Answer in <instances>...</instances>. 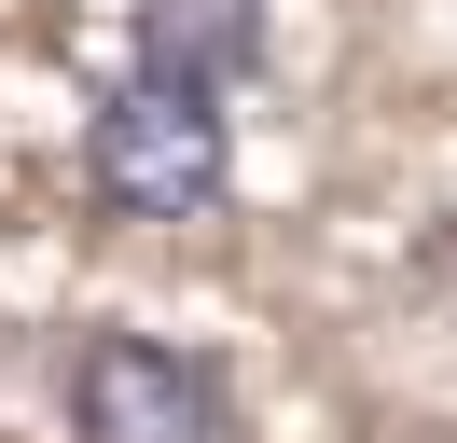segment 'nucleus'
Instances as JSON below:
<instances>
[{"instance_id":"1","label":"nucleus","mask_w":457,"mask_h":443,"mask_svg":"<svg viewBox=\"0 0 457 443\" xmlns=\"http://www.w3.org/2000/svg\"><path fill=\"white\" fill-rule=\"evenodd\" d=\"M236 180V111L208 83H167V70H125L84 125V194L112 222H208Z\"/></svg>"},{"instance_id":"2","label":"nucleus","mask_w":457,"mask_h":443,"mask_svg":"<svg viewBox=\"0 0 457 443\" xmlns=\"http://www.w3.org/2000/svg\"><path fill=\"white\" fill-rule=\"evenodd\" d=\"M70 443H222V374L167 332H84L70 347Z\"/></svg>"},{"instance_id":"3","label":"nucleus","mask_w":457,"mask_h":443,"mask_svg":"<svg viewBox=\"0 0 457 443\" xmlns=\"http://www.w3.org/2000/svg\"><path fill=\"white\" fill-rule=\"evenodd\" d=\"M139 70L167 83H250L263 70V0H139Z\"/></svg>"}]
</instances>
